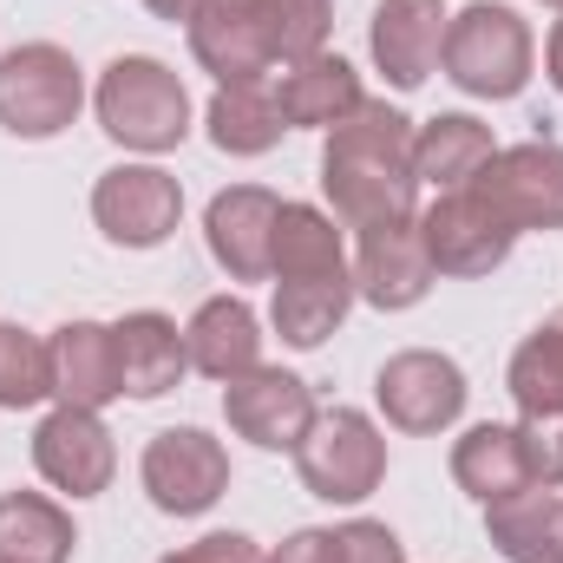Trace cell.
Wrapping results in <instances>:
<instances>
[{
  "instance_id": "f546056e",
  "label": "cell",
  "mask_w": 563,
  "mask_h": 563,
  "mask_svg": "<svg viewBox=\"0 0 563 563\" xmlns=\"http://www.w3.org/2000/svg\"><path fill=\"white\" fill-rule=\"evenodd\" d=\"M256 13H263V33H269L276 66H295V59L328 53V33H334V0H256Z\"/></svg>"
},
{
  "instance_id": "8992f818",
  "label": "cell",
  "mask_w": 563,
  "mask_h": 563,
  "mask_svg": "<svg viewBox=\"0 0 563 563\" xmlns=\"http://www.w3.org/2000/svg\"><path fill=\"white\" fill-rule=\"evenodd\" d=\"M144 498L164 518H203L223 492H230V452L223 439H210L203 426H164L139 459Z\"/></svg>"
},
{
  "instance_id": "1f68e13d",
  "label": "cell",
  "mask_w": 563,
  "mask_h": 563,
  "mask_svg": "<svg viewBox=\"0 0 563 563\" xmlns=\"http://www.w3.org/2000/svg\"><path fill=\"white\" fill-rule=\"evenodd\" d=\"M334 544H341V563H407V544L380 518H347L334 531Z\"/></svg>"
},
{
  "instance_id": "cb8c5ba5",
  "label": "cell",
  "mask_w": 563,
  "mask_h": 563,
  "mask_svg": "<svg viewBox=\"0 0 563 563\" xmlns=\"http://www.w3.org/2000/svg\"><path fill=\"white\" fill-rule=\"evenodd\" d=\"M354 308V269L341 276H295L276 282V301H269V321L288 347H321Z\"/></svg>"
},
{
  "instance_id": "44dd1931",
  "label": "cell",
  "mask_w": 563,
  "mask_h": 563,
  "mask_svg": "<svg viewBox=\"0 0 563 563\" xmlns=\"http://www.w3.org/2000/svg\"><path fill=\"white\" fill-rule=\"evenodd\" d=\"M203 125H210V144H217L223 157H263V151H276L282 132H288L269 79H230V86H217Z\"/></svg>"
},
{
  "instance_id": "d4e9b609",
  "label": "cell",
  "mask_w": 563,
  "mask_h": 563,
  "mask_svg": "<svg viewBox=\"0 0 563 563\" xmlns=\"http://www.w3.org/2000/svg\"><path fill=\"white\" fill-rule=\"evenodd\" d=\"M73 511L46 492H7L0 498V563H73Z\"/></svg>"
},
{
  "instance_id": "277c9868",
  "label": "cell",
  "mask_w": 563,
  "mask_h": 563,
  "mask_svg": "<svg viewBox=\"0 0 563 563\" xmlns=\"http://www.w3.org/2000/svg\"><path fill=\"white\" fill-rule=\"evenodd\" d=\"M86 106V73L66 46L53 40H26L13 53H0V132L13 139H59Z\"/></svg>"
},
{
  "instance_id": "7c38bea8",
  "label": "cell",
  "mask_w": 563,
  "mask_h": 563,
  "mask_svg": "<svg viewBox=\"0 0 563 563\" xmlns=\"http://www.w3.org/2000/svg\"><path fill=\"white\" fill-rule=\"evenodd\" d=\"M33 472L53 492H66V498H99L112 485V472H119V445H112L99 413L53 407L40 420V432H33Z\"/></svg>"
},
{
  "instance_id": "d6a6232c",
  "label": "cell",
  "mask_w": 563,
  "mask_h": 563,
  "mask_svg": "<svg viewBox=\"0 0 563 563\" xmlns=\"http://www.w3.org/2000/svg\"><path fill=\"white\" fill-rule=\"evenodd\" d=\"M157 563H269V558L243 531H210V538H197V544H184V551H170V558H157Z\"/></svg>"
},
{
  "instance_id": "83f0119b",
  "label": "cell",
  "mask_w": 563,
  "mask_h": 563,
  "mask_svg": "<svg viewBox=\"0 0 563 563\" xmlns=\"http://www.w3.org/2000/svg\"><path fill=\"white\" fill-rule=\"evenodd\" d=\"M505 387H511L518 413H558L563 407V308L518 341V354L505 367Z\"/></svg>"
},
{
  "instance_id": "e0dca14e",
  "label": "cell",
  "mask_w": 563,
  "mask_h": 563,
  "mask_svg": "<svg viewBox=\"0 0 563 563\" xmlns=\"http://www.w3.org/2000/svg\"><path fill=\"white\" fill-rule=\"evenodd\" d=\"M46 347H53V400L59 407L99 413V407H112L125 394V380H119V341H112L106 321H66V328H53Z\"/></svg>"
},
{
  "instance_id": "52a82bcc",
  "label": "cell",
  "mask_w": 563,
  "mask_h": 563,
  "mask_svg": "<svg viewBox=\"0 0 563 563\" xmlns=\"http://www.w3.org/2000/svg\"><path fill=\"white\" fill-rule=\"evenodd\" d=\"M426 256L439 276H492L511 250H518V230L498 217V203L478 190V184H459V190H439V203L420 217Z\"/></svg>"
},
{
  "instance_id": "4dcf8cb0",
  "label": "cell",
  "mask_w": 563,
  "mask_h": 563,
  "mask_svg": "<svg viewBox=\"0 0 563 563\" xmlns=\"http://www.w3.org/2000/svg\"><path fill=\"white\" fill-rule=\"evenodd\" d=\"M518 452H525V478L558 492L563 485V407L558 413H525L518 420Z\"/></svg>"
},
{
  "instance_id": "9c48e42d",
  "label": "cell",
  "mask_w": 563,
  "mask_h": 563,
  "mask_svg": "<svg viewBox=\"0 0 563 563\" xmlns=\"http://www.w3.org/2000/svg\"><path fill=\"white\" fill-rule=\"evenodd\" d=\"M177 217H184V190L157 164H112L92 184V223L119 250H157V243H170Z\"/></svg>"
},
{
  "instance_id": "484cf974",
  "label": "cell",
  "mask_w": 563,
  "mask_h": 563,
  "mask_svg": "<svg viewBox=\"0 0 563 563\" xmlns=\"http://www.w3.org/2000/svg\"><path fill=\"white\" fill-rule=\"evenodd\" d=\"M452 485L465 492V498H478V505H498V498H511V492H525L531 478H525V452H518V426H472L459 445H452Z\"/></svg>"
},
{
  "instance_id": "4316f807",
  "label": "cell",
  "mask_w": 563,
  "mask_h": 563,
  "mask_svg": "<svg viewBox=\"0 0 563 563\" xmlns=\"http://www.w3.org/2000/svg\"><path fill=\"white\" fill-rule=\"evenodd\" d=\"M354 269L341 250V230L328 210L314 203H282L276 217V250H269V282H295V276H341Z\"/></svg>"
},
{
  "instance_id": "ac0fdd59",
  "label": "cell",
  "mask_w": 563,
  "mask_h": 563,
  "mask_svg": "<svg viewBox=\"0 0 563 563\" xmlns=\"http://www.w3.org/2000/svg\"><path fill=\"white\" fill-rule=\"evenodd\" d=\"M276 106L288 119V132H334L341 119H354L367 106V92H361V73L341 53H314V59L282 66Z\"/></svg>"
},
{
  "instance_id": "9a60e30c",
  "label": "cell",
  "mask_w": 563,
  "mask_h": 563,
  "mask_svg": "<svg viewBox=\"0 0 563 563\" xmlns=\"http://www.w3.org/2000/svg\"><path fill=\"white\" fill-rule=\"evenodd\" d=\"M445 20H452L445 0H380V7H374L367 46H374V66L387 73L394 92H420L426 79L439 73Z\"/></svg>"
},
{
  "instance_id": "5b68a950",
  "label": "cell",
  "mask_w": 563,
  "mask_h": 563,
  "mask_svg": "<svg viewBox=\"0 0 563 563\" xmlns=\"http://www.w3.org/2000/svg\"><path fill=\"white\" fill-rule=\"evenodd\" d=\"M295 472L321 505H361L387 478V432L367 420L361 407L314 413L308 439L295 445Z\"/></svg>"
},
{
  "instance_id": "5bb4252c",
  "label": "cell",
  "mask_w": 563,
  "mask_h": 563,
  "mask_svg": "<svg viewBox=\"0 0 563 563\" xmlns=\"http://www.w3.org/2000/svg\"><path fill=\"white\" fill-rule=\"evenodd\" d=\"M432 256H426V236H420V217L407 223H380V230H361V250H354V295L400 314V308H420L432 295Z\"/></svg>"
},
{
  "instance_id": "30bf717a",
  "label": "cell",
  "mask_w": 563,
  "mask_h": 563,
  "mask_svg": "<svg viewBox=\"0 0 563 563\" xmlns=\"http://www.w3.org/2000/svg\"><path fill=\"white\" fill-rule=\"evenodd\" d=\"M314 387L288 367H250L243 380L223 387V420L236 439L263 445V452H295L314 426Z\"/></svg>"
},
{
  "instance_id": "3957f363",
  "label": "cell",
  "mask_w": 563,
  "mask_h": 563,
  "mask_svg": "<svg viewBox=\"0 0 563 563\" xmlns=\"http://www.w3.org/2000/svg\"><path fill=\"white\" fill-rule=\"evenodd\" d=\"M531 59H538V40L525 26V13L498 7V0H472L445 20V79L472 99H518L531 86Z\"/></svg>"
},
{
  "instance_id": "8fae6325",
  "label": "cell",
  "mask_w": 563,
  "mask_h": 563,
  "mask_svg": "<svg viewBox=\"0 0 563 563\" xmlns=\"http://www.w3.org/2000/svg\"><path fill=\"white\" fill-rule=\"evenodd\" d=\"M472 184L498 203V217L518 236L525 230H563V144H551V139L511 144Z\"/></svg>"
},
{
  "instance_id": "836d02e7",
  "label": "cell",
  "mask_w": 563,
  "mask_h": 563,
  "mask_svg": "<svg viewBox=\"0 0 563 563\" xmlns=\"http://www.w3.org/2000/svg\"><path fill=\"white\" fill-rule=\"evenodd\" d=\"M269 563H341V544L334 531H295L282 538V551H269Z\"/></svg>"
},
{
  "instance_id": "8d00e7d4",
  "label": "cell",
  "mask_w": 563,
  "mask_h": 563,
  "mask_svg": "<svg viewBox=\"0 0 563 563\" xmlns=\"http://www.w3.org/2000/svg\"><path fill=\"white\" fill-rule=\"evenodd\" d=\"M544 7H563V0H544Z\"/></svg>"
},
{
  "instance_id": "7402d4cb",
  "label": "cell",
  "mask_w": 563,
  "mask_h": 563,
  "mask_svg": "<svg viewBox=\"0 0 563 563\" xmlns=\"http://www.w3.org/2000/svg\"><path fill=\"white\" fill-rule=\"evenodd\" d=\"M485 531L505 563H563V492L525 485V492L485 505Z\"/></svg>"
},
{
  "instance_id": "603a6c76",
  "label": "cell",
  "mask_w": 563,
  "mask_h": 563,
  "mask_svg": "<svg viewBox=\"0 0 563 563\" xmlns=\"http://www.w3.org/2000/svg\"><path fill=\"white\" fill-rule=\"evenodd\" d=\"M492 157H498L492 125H478L472 112H439V119L413 125V177L432 184V190H459V184H472Z\"/></svg>"
},
{
  "instance_id": "f1b7e54d",
  "label": "cell",
  "mask_w": 563,
  "mask_h": 563,
  "mask_svg": "<svg viewBox=\"0 0 563 563\" xmlns=\"http://www.w3.org/2000/svg\"><path fill=\"white\" fill-rule=\"evenodd\" d=\"M40 400H53V347L33 328L0 321V407L26 413Z\"/></svg>"
},
{
  "instance_id": "7a4b0ae2",
  "label": "cell",
  "mask_w": 563,
  "mask_h": 563,
  "mask_svg": "<svg viewBox=\"0 0 563 563\" xmlns=\"http://www.w3.org/2000/svg\"><path fill=\"white\" fill-rule=\"evenodd\" d=\"M92 112H99L106 139H119L125 151H144V157L177 151V144L190 139V92H184V79H177L164 59H151V53H119V59L99 73Z\"/></svg>"
},
{
  "instance_id": "d6986e66",
  "label": "cell",
  "mask_w": 563,
  "mask_h": 563,
  "mask_svg": "<svg viewBox=\"0 0 563 563\" xmlns=\"http://www.w3.org/2000/svg\"><path fill=\"white\" fill-rule=\"evenodd\" d=\"M184 347H190V367L210 374V380H243L250 367H263V321L243 295H210L190 328H184Z\"/></svg>"
},
{
  "instance_id": "ffe728a7",
  "label": "cell",
  "mask_w": 563,
  "mask_h": 563,
  "mask_svg": "<svg viewBox=\"0 0 563 563\" xmlns=\"http://www.w3.org/2000/svg\"><path fill=\"white\" fill-rule=\"evenodd\" d=\"M112 341H119V380L132 400H157L170 387H184L190 374V347H184V328L157 308H139L125 321H112Z\"/></svg>"
},
{
  "instance_id": "d590c367",
  "label": "cell",
  "mask_w": 563,
  "mask_h": 563,
  "mask_svg": "<svg viewBox=\"0 0 563 563\" xmlns=\"http://www.w3.org/2000/svg\"><path fill=\"white\" fill-rule=\"evenodd\" d=\"M144 7H151V13H157V20H170V26H177V20H190V13H197V0H144Z\"/></svg>"
},
{
  "instance_id": "4fadbf2b",
  "label": "cell",
  "mask_w": 563,
  "mask_h": 563,
  "mask_svg": "<svg viewBox=\"0 0 563 563\" xmlns=\"http://www.w3.org/2000/svg\"><path fill=\"white\" fill-rule=\"evenodd\" d=\"M276 217H282V197L263 190V184H230V190L210 197V210H203V243H210L217 269L230 282H263L269 276Z\"/></svg>"
},
{
  "instance_id": "2e32d148",
  "label": "cell",
  "mask_w": 563,
  "mask_h": 563,
  "mask_svg": "<svg viewBox=\"0 0 563 563\" xmlns=\"http://www.w3.org/2000/svg\"><path fill=\"white\" fill-rule=\"evenodd\" d=\"M184 33H190L197 66L217 86H230V79H269V66H276L256 0H197V13L184 20Z\"/></svg>"
},
{
  "instance_id": "ba28073f",
  "label": "cell",
  "mask_w": 563,
  "mask_h": 563,
  "mask_svg": "<svg viewBox=\"0 0 563 563\" xmlns=\"http://www.w3.org/2000/svg\"><path fill=\"white\" fill-rule=\"evenodd\" d=\"M374 400H380L387 426L426 439V432L459 426L472 387H465V367H459L452 354H439V347H407V354H394V361L374 374Z\"/></svg>"
},
{
  "instance_id": "e575fe53",
  "label": "cell",
  "mask_w": 563,
  "mask_h": 563,
  "mask_svg": "<svg viewBox=\"0 0 563 563\" xmlns=\"http://www.w3.org/2000/svg\"><path fill=\"white\" fill-rule=\"evenodd\" d=\"M544 73H551V86L563 92V20L551 26V40H544Z\"/></svg>"
},
{
  "instance_id": "6da1fadb",
  "label": "cell",
  "mask_w": 563,
  "mask_h": 563,
  "mask_svg": "<svg viewBox=\"0 0 563 563\" xmlns=\"http://www.w3.org/2000/svg\"><path fill=\"white\" fill-rule=\"evenodd\" d=\"M321 190L334 203V223L380 230L420 217V177H413V119L367 99L354 119H341L321 144Z\"/></svg>"
}]
</instances>
